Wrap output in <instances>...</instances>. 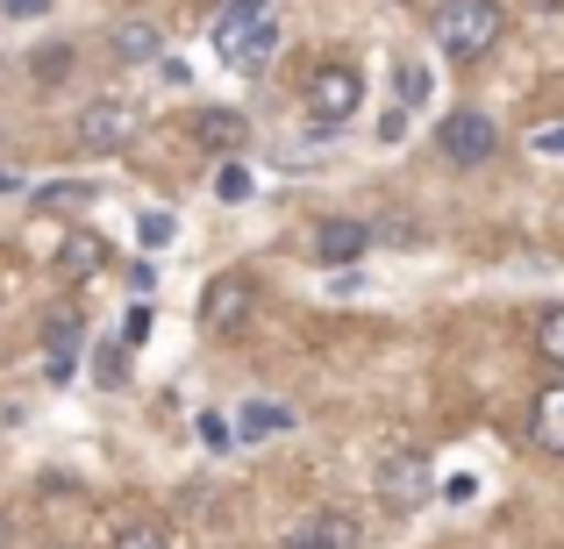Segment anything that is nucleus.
<instances>
[{
  "mask_svg": "<svg viewBox=\"0 0 564 549\" xmlns=\"http://www.w3.org/2000/svg\"><path fill=\"white\" fill-rule=\"evenodd\" d=\"M215 51L229 72H264L279 51V8L272 0H221L215 8Z\"/></svg>",
  "mask_w": 564,
  "mask_h": 549,
  "instance_id": "1",
  "label": "nucleus"
},
{
  "mask_svg": "<svg viewBox=\"0 0 564 549\" xmlns=\"http://www.w3.org/2000/svg\"><path fill=\"white\" fill-rule=\"evenodd\" d=\"M429 29H436V51L451 57V65H479V57L508 36V8H500V0H443Z\"/></svg>",
  "mask_w": 564,
  "mask_h": 549,
  "instance_id": "2",
  "label": "nucleus"
},
{
  "mask_svg": "<svg viewBox=\"0 0 564 549\" xmlns=\"http://www.w3.org/2000/svg\"><path fill=\"white\" fill-rule=\"evenodd\" d=\"M372 493H379V507H386V514H414V507H429V499L443 493V479L429 471V457L414 450V442H400V450H386V457H379Z\"/></svg>",
  "mask_w": 564,
  "mask_h": 549,
  "instance_id": "3",
  "label": "nucleus"
},
{
  "mask_svg": "<svg viewBox=\"0 0 564 549\" xmlns=\"http://www.w3.org/2000/svg\"><path fill=\"white\" fill-rule=\"evenodd\" d=\"M358 100H365V79L350 65H322L315 79H307V114H315L322 129H344L350 114H358Z\"/></svg>",
  "mask_w": 564,
  "mask_h": 549,
  "instance_id": "4",
  "label": "nucleus"
},
{
  "mask_svg": "<svg viewBox=\"0 0 564 549\" xmlns=\"http://www.w3.org/2000/svg\"><path fill=\"white\" fill-rule=\"evenodd\" d=\"M137 129H143V114L129 108V100H94V108L79 114V151L115 157V151H129V143H137Z\"/></svg>",
  "mask_w": 564,
  "mask_h": 549,
  "instance_id": "5",
  "label": "nucleus"
},
{
  "mask_svg": "<svg viewBox=\"0 0 564 549\" xmlns=\"http://www.w3.org/2000/svg\"><path fill=\"white\" fill-rule=\"evenodd\" d=\"M250 300H258V286H250L243 272H221V278L200 286V321H207V329H243Z\"/></svg>",
  "mask_w": 564,
  "mask_h": 549,
  "instance_id": "6",
  "label": "nucleus"
},
{
  "mask_svg": "<svg viewBox=\"0 0 564 549\" xmlns=\"http://www.w3.org/2000/svg\"><path fill=\"white\" fill-rule=\"evenodd\" d=\"M365 250H372V229H365V221H350V215L315 221V264L322 272H350Z\"/></svg>",
  "mask_w": 564,
  "mask_h": 549,
  "instance_id": "7",
  "label": "nucleus"
},
{
  "mask_svg": "<svg viewBox=\"0 0 564 549\" xmlns=\"http://www.w3.org/2000/svg\"><path fill=\"white\" fill-rule=\"evenodd\" d=\"M494 151H500V129L486 122L479 108H465V114L443 122V157H451V165H486Z\"/></svg>",
  "mask_w": 564,
  "mask_h": 549,
  "instance_id": "8",
  "label": "nucleus"
},
{
  "mask_svg": "<svg viewBox=\"0 0 564 549\" xmlns=\"http://www.w3.org/2000/svg\"><path fill=\"white\" fill-rule=\"evenodd\" d=\"M193 143H200V151H215V157H236L250 143V122L236 108H200V114H193Z\"/></svg>",
  "mask_w": 564,
  "mask_h": 549,
  "instance_id": "9",
  "label": "nucleus"
},
{
  "mask_svg": "<svg viewBox=\"0 0 564 549\" xmlns=\"http://www.w3.org/2000/svg\"><path fill=\"white\" fill-rule=\"evenodd\" d=\"M293 542H301V549H358V542H365V528H358V514L322 507V514H315V521H307Z\"/></svg>",
  "mask_w": 564,
  "mask_h": 549,
  "instance_id": "10",
  "label": "nucleus"
},
{
  "mask_svg": "<svg viewBox=\"0 0 564 549\" xmlns=\"http://www.w3.org/2000/svg\"><path fill=\"white\" fill-rule=\"evenodd\" d=\"M57 272H65L72 286H86V278H100V272H108V243H100L94 229L65 235V250H57Z\"/></svg>",
  "mask_w": 564,
  "mask_h": 549,
  "instance_id": "11",
  "label": "nucleus"
},
{
  "mask_svg": "<svg viewBox=\"0 0 564 549\" xmlns=\"http://www.w3.org/2000/svg\"><path fill=\"white\" fill-rule=\"evenodd\" d=\"M529 436H536L551 457H564V378H551L536 393V407H529Z\"/></svg>",
  "mask_w": 564,
  "mask_h": 549,
  "instance_id": "12",
  "label": "nucleus"
},
{
  "mask_svg": "<svg viewBox=\"0 0 564 549\" xmlns=\"http://www.w3.org/2000/svg\"><path fill=\"white\" fill-rule=\"evenodd\" d=\"M72 358H79V315H51V329H43V364H51V378L65 385L72 378Z\"/></svg>",
  "mask_w": 564,
  "mask_h": 549,
  "instance_id": "13",
  "label": "nucleus"
},
{
  "mask_svg": "<svg viewBox=\"0 0 564 549\" xmlns=\"http://www.w3.org/2000/svg\"><path fill=\"white\" fill-rule=\"evenodd\" d=\"M279 428H293V414L279 407V399H250V407L236 414V442H272Z\"/></svg>",
  "mask_w": 564,
  "mask_h": 549,
  "instance_id": "14",
  "label": "nucleus"
},
{
  "mask_svg": "<svg viewBox=\"0 0 564 549\" xmlns=\"http://www.w3.org/2000/svg\"><path fill=\"white\" fill-rule=\"evenodd\" d=\"M108 43H115V57H122V65H143V57H158V29H151V22H122Z\"/></svg>",
  "mask_w": 564,
  "mask_h": 549,
  "instance_id": "15",
  "label": "nucleus"
},
{
  "mask_svg": "<svg viewBox=\"0 0 564 549\" xmlns=\"http://www.w3.org/2000/svg\"><path fill=\"white\" fill-rule=\"evenodd\" d=\"M393 94H400V108H422V100H429V65H414V57H408V65H393Z\"/></svg>",
  "mask_w": 564,
  "mask_h": 549,
  "instance_id": "16",
  "label": "nucleus"
},
{
  "mask_svg": "<svg viewBox=\"0 0 564 549\" xmlns=\"http://www.w3.org/2000/svg\"><path fill=\"white\" fill-rule=\"evenodd\" d=\"M115 549H180V542H172L165 521H129L122 536H115Z\"/></svg>",
  "mask_w": 564,
  "mask_h": 549,
  "instance_id": "17",
  "label": "nucleus"
},
{
  "mask_svg": "<svg viewBox=\"0 0 564 549\" xmlns=\"http://www.w3.org/2000/svg\"><path fill=\"white\" fill-rule=\"evenodd\" d=\"M86 200H100L86 179H51V186L36 193V207H86Z\"/></svg>",
  "mask_w": 564,
  "mask_h": 549,
  "instance_id": "18",
  "label": "nucleus"
},
{
  "mask_svg": "<svg viewBox=\"0 0 564 549\" xmlns=\"http://www.w3.org/2000/svg\"><path fill=\"white\" fill-rule=\"evenodd\" d=\"M536 350H543V358H551V364L564 371V307H551V315L536 321Z\"/></svg>",
  "mask_w": 564,
  "mask_h": 549,
  "instance_id": "19",
  "label": "nucleus"
},
{
  "mask_svg": "<svg viewBox=\"0 0 564 549\" xmlns=\"http://www.w3.org/2000/svg\"><path fill=\"white\" fill-rule=\"evenodd\" d=\"M94 378H100V385H122V378H129V350H122V343H100V350H94Z\"/></svg>",
  "mask_w": 564,
  "mask_h": 549,
  "instance_id": "20",
  "label": "nucleus"
},
{
  "mask_svg": "<svg viewBox=\"0 0 564 549\" xmlns=\"http://www.w3.org/2000/svg\"><path fill=\"white\" fill-rule=\"evenodd\" d=\"M215 200H250V172L236 165V157H229V165L215 172Z\"/></svg>",
  "mask_w": 564,
  "mask_h": 549,
  "instance_id": "21",
  "label": "nucleus"
},
{
  "mask_svg": "<svg viewBox=\"0 0 564 549\" xmlns=\"http://www.w3.org/2000/svg\"><path fill=\"white\" fill-rule=\"evenodd\" d=\"M65 72H72V51H65V43L36 51V79H65Z\"/></svg>",
  "mask_w": 564,
  "mask_h": 549,
  "instance_id": "22",
  "label": "nucleus"
},
{
  "mask_svg": "<svg viewBox=\"0 0 564 549\" xmlns=\"http://www.w3.org/2000/svg\"><path fill=\"white\" fill-rule=\"evenodd\" d=\"M200 442H207V450H229V442H236V428L221 421V414H200Z\"/></svg>",
  "mask_w": 564,
  "mask_h": 549,
  "instance_id": "23",
  "label": "nucleus"
},
{
  "mask_svg": "<svg viewBox=\"0 0 564 549\" xmlns=\"http://www.w3.org/2000/svg\"><path fill=\"white\" fill-rule=\"evenodd\" d=\"M137 235H143V250H165V243H172V215H143Z\"/></svg>",
  "mask_w": 564,
  "mask_h": 549,
  "instance_id": "24",
  "label": "nucleus"
},
{
  "mask_svg": "<svg viewBox=\"0 0 564 549\" xmlns=\"http://www.w3.org/2000/svg\"><path fill=\"white\" fill-rule=\"evenodd\" d=\"M443 499H457V507H465V499H479V479H471V471H457V479H443Z\"/></svg>",
  "mask_w": 564,
  "mask_h": 549,
  "instance_id": "25",
  "label": "nucleus"
},
{
  "mask_svg": "<svg viewBox=\"0 0 564 549\" xmlns=\"http://www.w3.org/2000/svg\"><path fill=\"white\" fill-rule=\"evenodd\" d=\"M529 151H536V157H564V129H536V136H529Z\"/></svg>",
  "mask_w": 564,
  "mask_h": 549,
  "instance_id": "26",
  "label": "nucleus"
},
{
  "mask_svg": "<svg viewBox=\"0 0 564 549\" xmlns=\"http://www.w3.org/2000/svg\"><path fill=\"white\" fill-rule=\"evenodd\" d=\"M379 136H386V143H400V136H408V108H400V100H393V114L379 122Z\"/></svg>",
  "mask_w": 564,
  "mask_h": 549,
  "instance_id": "27",
  "label": "nucleus"
},
{
  "mask_svg": "<svg viewBox=\"0 0 564 549\" xmlns=\"http://www.w3.org/2000/svg\"><path fill=\"white\" fill-rule=\"evenodd\" d=\"M0 8H8V14H43L51 0H0Z\"/></svg>",
  "mask_w": 564,
  "mask_h": 549,
  "instance_id": "28",
  "label": "nucleus"
},
{
  "mask_svg": "<svg viewBox=\"0 0 564 549\" xmlns=\"http://www.w3.org/2000/svg\"><path fill=\"white\" fill-rule=\"evenodd\" d=\"M14 186H22V179H14V172H8V165H0V193H14Z\"/></svg>",
  "mask_w": 564,
  "mask_h": 549,
  "instance_id": "29",
  "label": "nucleus"
}]
</instances>
